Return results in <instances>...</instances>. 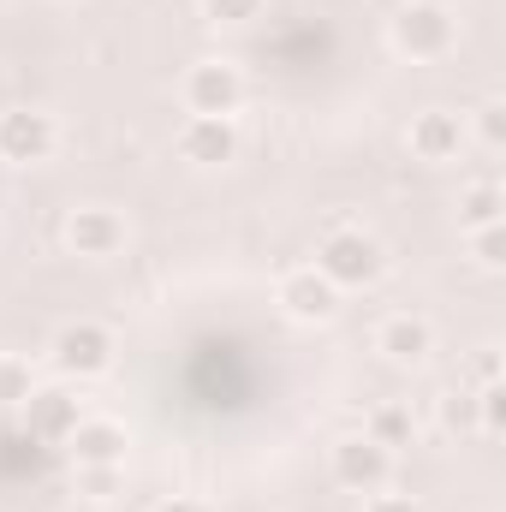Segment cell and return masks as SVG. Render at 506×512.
Masks as SVG:
<instances>
[{
    "mask_svg": "<svg viewBox=\"0 0 506 512\" xmlns=\"http://www.w3.org/2000/svg\"><path fill=\"white\" fill-rule=\"evenodd\" d=\"M328 286L340 292H370L381 274H387V245H381L370 227H328L316 239V262H310Z\"/></svg>",
    "mask_w": 506,
    "mask_h": 512,
    "instance_id": "1",
    "label": "cell"
},
{
    "mask_svg": "<svg viewBox=\"0 0 506 512\" xmlns=\"http://www.w3.org/2000/svg\"><path fill=\"white\" fill-rule=\"evenodd\" d=\"M459 42V18L441 6V0H405L393 18H387V48L411 66H429V60H447Z\"/></svg>",
    "mask_w": 506,
    "mask_h": 512,
    "instance_id": "2",
    "label": "cell"
},
{
    "mask_svg": "<svg viewBox=\"0 0 506 512\" xmlns=\"http://www.w3.org/2000/svg\"><path fill=\"white\" fill-rule=\"evenodd\" d=\"M179 102H185V114L233 120V114L245 108V66H239V60H221V54L185 66V78H179Z\"/></svg>",
    "mask_w": 506,
    "mask_h": 512,
    "instance_id": "3",
    "label": "cell"
},
{
    "mask_svg": "<svg viewBox=\"0 0 506 512\" xmlns=\"http://www.w3.org/2000/svg\"><path fill=\"white\" fill-rule=\"evenodd\" d=\"M114 352H120L114 334H108L102 322H90V316L66 322V328L54 334V346H48L54 370L72 376V382H96V376H108V370H114Z\"/></svg>",
    "mask_w": 506,
    "mask_h": 512,
    "instance_id": "4",
    "label": "cell"
},
{
    "mask_svg": "<svg viewBox=\"0 0 506 512\" xmlns=\"http://www.w3.org/2000/svg\"><path fill=\"white\" fill-rule=\"evenodd\" d=\"M60 239H66V251L78 256V262H114V256L126 251L131 233H126V215H120V209H108V203H84V209L66 215Z\"/></svg>",
    "mask_w": 506,
    "mask_h": 512,
    "instance_id": "5",
    "label": "cell"
},
{
    "mask_svg": "<svg viewBox=\"0 0 506 512\" xmlns=\"http://www.w3.org/2000/svg\"><path fill=\"white\" fill-rule=\"evenodd\" d=\"M274 304H280V316H286V322L322 328V322H334V316H340V286H328V280L304 262V268H286V274L274 280Z\"/></svg>",
    "mask_w": 506,
    "mask_h": 512,
    "instance_id": "6",
    "label": "cell"
},
{
    "mask_svg": "<svg viewBox=\"0 0 506 512\" xmlns=\"http://www.w3.org/2000/svg\"><path fill=\"white\" fill-rule=\"evenodd\" d=\"M328 477L340 489H352V495H376V489H387V477H393V453L376 447L370 435H340L328 447Z\"/></svg>",
    "mask_w": 506,
    "mask_h": 512,
    "instance_id": "7",
    "label": "cell"
},
{
    "mask_svg": "<svg viewBox=\"0 0 506 512\" xmlns=\"http://www.w3.org/2000/svg\"><path fill=\"white\" fill-rule=\"evenodd\" d=\"M60 149V126L42 108H6L0 114V161L6 167H42Z\"/></svg>",
    "mask_w": 506,
    "mask_h": 512,
    "instance_id": "8",
    "label": "cell"
},
{
    "mask_svg": "<svg viewBox=\"0 0 506 512\" xmlns=\"http://www.w3.org/2000/svg\"><path fill=\"white\" fill-rule=\"evenodd\" d=\"M18 411H24V435L42 447H66V435L84 423V399L72 387H36Z\"/></svg>",
    "mask_w": 506,
    "mask_h": 512,
    "instance_id": "9",
    "label": "cell"
},
{
    "mask_svg": "<svg viewBox=\"0 0 506 512\" xmlns=\"http://www.w3.org/2000/svg\"><path fill=\"white\" fill-rule=\"evenodd\" d=\"M173 149L191 167H227V161H239V126L215 120V114H191L179 126V137H173Z\"/></svg>",
    "mask_w": 506,
    "mask_h": 512,
    "instance_id": "10",
    "label": "cell"
},
{
    "mask_svg": "<svg viewBox=\"0 0 506 512\" xmlns=\"http://www.w3.org/2000/svg\"><path fill=\"white\" fill-rule=\"evenodd\" d=\"M405 149L417 155V161H459V149H465V120L459 114H447V108H423V114H411V126H405Z\"/></svg>",
    "mask_w": 506,
    "mask_h": 512,
    "instance_id": "11",
    "label": "cell"
},
{
    "mask_svg": "<svg viewBox=\"0 0 506 512\" xmlns=\"http://www.w3.org/2000/svg\"><path fill=\"white\" fill-rule=\"evenodd\" d=\"M66 453H72L78 465H126L131 435H126L120 417H90V411H84V423L66 435Z\"/></svg>",
    "mask_w": 506,
    "mask_h": 512,
    "instance_id": "12",
    "label": "cell"
},
{
    "mask_svg": "<svg viewBox=\"0 0 506 512\" xmlns=\"http://www.w3.org/2000/svg\"><path fill=\"white\" fill-rule=\"evenodd\" d=\"M376 352L387 358V364H399V370L423 364V358L435 352V328H429V316H417V310L387 316V322L376 328Z\"/></svg>",
    "mask_w": 506,
    "mask_h": 512,
    "instance_id": "13",
    "label": "cell"
},
{
    "mask_svg": "<svg viewBox=\"0 0 506 512\" xmlns=\"http://www.w3.org/2000/svg\"><path fill=\"white\" fill-rule=\"evenodd\" d=\"M506 221V191L495 179H477L459 191V233H477V227H501Z\"/></svg>",
    "mask_w": 506,
    "mask_h": 512,
    "instance_id": "14",
    "label": "cell"
},
{
    "mask_svg": "<svg viewBox=\"0 0 506 512\" xmlns=\"http://www.w3.org/2000/svg\"><path fill=\"white\" fill-rule=\"evenodd\" d=\"M364 435L387 447V453H399V447H411V435H417V423H411V411L405 405H376L370 411V423H364Z\"/></svg>",
    "mask_w": 506,
    "mask_h": 512,
    "instance_id": "15",
    "label": "cell"
},
{
    "mask_svg": "<svg viewBox=\"0 0 506 512\" xmlns=\"http://www.w3.org/2000/svg\"><path fill=\"white\" fill-rule=\"evenodd\" d=\"M36 393V370L18 352H0V405H24Z\"/></svg>",
    "mask_w": 506,
    "mask_h": 512,
    "instance_id": "16",
    "label": "cell"
},
{
    "mask_svg": "<svg viewBox=\"0 0 506 512\" xmlns=\"http://www.w3.org/2000/svg\"><path fill=\"white\" fill-rule=\"evenodd\" d=\"M465 245H471V262H477L483 274H501L506 268V221L501 227H477V233H465Z\"/></svg>",
    "mask_w": 506,
    "mask_h": 512,
    "instance_id": "17",
    "label": "cell"
},
{
    "mask_svg": "<svg viewBox=\"0 0 506 512\" xmlns=\"http://www.w3.org/2000/svg\"><path fill=\"white\" fill-rule=\"evenodd\" d=\"M441 429L447 435H483L477 429V393H441Z\"/></svg>",
    "mask_w": 506,
    "mask_h": 512,
    "instance_id": "18",
    "label": "cell"
},
{
    "mask_svg": "<svg viewBox=\"0 0 506 512\" xmlns=\"http://www.w3.org/2000/svg\"><path fill=\"white\" fill-rule=\"evenodd\" d=\"M197 12H203L209 24L239 30V24H256V18H262V0H197Z\"/></svg>",
    "mask_w": 506,
    "mask_h": 512,
    "instance_id": "19",
    "label": "cell"
},
{
    "mask_svg": "<svg viewBox=\"0 0 506 512\" xmlns=\"http://www.w3.org/2000/svg\"><path fill=\"white\" fill-rule=\"evenodd\" d=\"M471 137L483 143V149H506V102H483L477 114H471Z\"/></svg>",
    "mask_w": 506,
    "mask_h": 512,
    "instance_id": "20",
    "label": "cell"
},
{
    "mask_svg": "<svg viewBox=\"0 0 506 512\" xmlns=\"http://www.w3.org/2000/svg\"><path fill=\"white\" fill-rule=\"evenodd\" d=\"M477 429H483V435H501L506 429V387L501 382L477 387Z\"/></svg>",
    "mask_w": 506,
    "mask_h": 512,
    "instance_id": "21",
    "label": "cell"
},
{
    "mask_svg": "<svg viewBox=\"0 0 506 512\" xmlns=\"http://www.w3.org/2000/svg\"><path fill=\"white\" fill-rule=\"evenodd\" d=\"M120 471H126V465H78V477H84L90 501H108V495L120 489Z\"/></svg>",
    "mask_w": 506,
    "mask_h": 512,
    "instance_id": "22",
    "label": "cell"
},
{
    "mask_svg": "<svg viewBox=\"0 0 506 512\" xmlns=\"http://www.w3.org/2000/svg\"><path fill=\"white\" fill-rule=\"evenodd\" d=\"M364 512H423L411 495H387V489H376L370 501H364Z\"/></svg>",
    "mask_w": 506,
    "mask_h": 512,
    "instance_id": "23",
    "label": "cell"
},
{
    "mask_svg": "<svg viewBox=\"0 0 506 512\" xmlns=\"http://www.w3.org/2000/svg\"><path fill=\"white\" fill-rule=\"evenodd\" d=\"M155 512H215L209 501H197V495H173V501H161Z\"/></svg>",
    "mask_w": 506,
    "mask_h": 512,
    "instance_id": "24",
    "label": "cell"
}]
</instances>
